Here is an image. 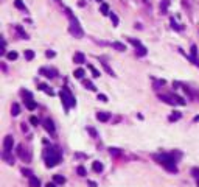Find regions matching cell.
I'll use <instances>...</instances> for the list:
<instances>
[{"instance_id": "35", "label": "cell", "mask_w": 199, "mask_h": 187, "mask_svg": "<svg viewBox=\"0 0 199 187\" xmlns=\"http://www.w3.org/2000/svg\"><path fill=\"white\" fill-rule=\"evenodd\" d=\"M89 185H90V187H97V182H94V181H89Z\"/></svg>"}, {"instance_id": "28", "label": "cell", "mask_w": 199, "mask_h": 187, "mask_svg": "<svg viewBox=\"0 0 199 187\" xmlns=\"http://www.w3.org/2000/svg\"><path fill=\"white\" fill-rule=\"evenodd\" d=\"M98 100L100 101H108V97H106L104 94H98Z\"/></svg>"}, {"instance_id": "30", "label": "cell", "mask_w": 199, "mask_h": 187, "mask_svg": "<svg viewBox=\"0 0 199 187\" xmlns=\"http://www.w3.org/2000/svg\"><path fill=\"white\" fill-rule=\"evenodd\" d=\"M111 19H112V20H114V23H115V25H117V23H118V17H117V16H115V14H114V12H111Z\"/></svg>"}, {"instance_id": "19", "label": "cell", "mask_w": 199, "mask_h": 187, "mask_svg": "<svg viewBox=\"0 0 199 187\" xmlns=\"http://www.w3.org/2000/svg\"><path fill=\"white\" fill-rule=\"evenodd\" d=\"M16 30H17V33H19V34L22 36V39H28V34H26V33H25V31H23V30L20 28V26H19V25L16 26Z\"/></svg>"}, {"instance_id": "22", "label": "cell", "mask_w": 199, "mask_h": 187, "mask_svg": "<svg viewBox=\"0 0 199 187\" xmlns=\"http://www.w3.org/2000/svg\"><path fill=\"white\" fill-rule=\"evenodd\" d=\"M89 69L92 70V73H94V76H95V78H98V76H100V72L94 67V65H89Z\"/></svg>"}, {"instance_id": "34", "label": "cell", "mask_w": 199, "mask_h": 187, "mask_svg": "<svg viewBox=\"0 0 199 187\" xmlns=\"http://www.w3.org/2000/svg\"><path fill=\"white\" fill-rule=\"evenodd\" d=\"M23 175H26V176H31V171H30V170H25V168H23Z\"/></svg>"}, {"instance_id": "36", "label": "cell", "mask_w": 199, "mask_h": 187, "mask_svg": "<svg viewBox=\"0 0 199 187\" xmlns=\"http://www.w3.org/2000/svg\"><path fill=\"white\" fill-rule=\"evenodd\" d=\"M47 187H56V182H48Z\"/></svg>"}, {"instance_id": "27", "label": "cell", "mask_w": 199, "mask_h": 187, "mask_svg": "<svg viewBox=\"0 0 199 187\" xmlns=\"http://www.w3.org/2000/svg\"><path fill=\"white\" fill-rule=\"evenodd\" d=\"M16 6H17L19 9H23V11H25V5L20 2V0H16Z\"/></svg>"}, {"instance_id": "20", "label": "cell", "mask_w": 199, "mask_h": 187, "mask_svg": "<svg viewBox=\"0 0 199 187\" xmlns=\"http://www.w3.org/2000/svg\"><path fill=\"white\" fill-rule=\"evenodd\" d=\"M39 87H41V90H44V92L50 94V95H53V90H51V89H48V86H47V84H41Z\"/></svg>"}, {"instance_id": "10", "label": "cell", "mask_w": 199, "mask_h": 187, "mask_svg": "<svg viewBox=\"0 0 199 187\" xmlns=\"http://www.w3.org/2000/svg\"><path fill=\"white\" fill-rule=\"evenodd\" d=\"M39 185H41V181H39L36 176H30V187H39Z\"/></svg>"}, {"instance_id": "13", "label": "cell", "mask_w": 199, "mask_h": 187, "mask_svg": "<svg viewBox=\"0 0 199 187\" xmlns=\"http://www.w3.org/2000/svg\"><path fill=\"white\" fill-rule=\"evenodd\" d=\"M112 47H114V48H117L118 51H125V50H126L125 44H122V42H112Z\"/></svg>"}, {"instance_id": "14", "label": "cell", "mask_w": 199, "mask_h": 187, "mask_svg": "<svg viewBox=\"0 0 199 187\" xmlns=\"http://www.w3.org/2000/svg\"><path fill=\"white\" fill-rule=\"evenodd\" d=\"M41 73L45 75L47 78H53L55 76V70H47V69H41Z\"/></svg>"}, {"instance_id": "1", "label": "cell", "mask_w": 199, "mask_h": 187, "mask_svg": "<svg viewBox=\"0 0 199 187\" xmlns=\"http://www.w3.org/2000/svg\"><path fill=\"white\" fill-rule=\"evenodd\" d=\"M157 161H159V164H162L166 170H170V171H177L176 159L171 156V154H160V156H157Z\"/></svg>"}, {"instance_id": "37", "label": "cell", "mask_w": 199, "mask_h": 187, "mask_svg": "<svg viewBox=\"0 0 199 187\" xmlns=\"http://www.w3.org/2000/svg\"><path fill=\"white\" fill-rule=\"evenodd\" d=\"M97 2H101V0H97Z\"/></svg>"}, {"instance_id": "17", "label": "cell", "mask_w": 199, "mask_h": 187, "mask_svg": "<svg viewBox=\"0 0 199 187\" xmlns=\"http://www.w3.org/2000/svg\"><path fill=\"white\" fill-rule=\"evenodd\" d=\"M191 55H193L194 64H197V59H196V56H197V48H196V45H191Z\"/></svg>"}, {"instance_id": "11", "label": "cell", "mask_w": 199, "mask_h": 187, "mask_svg": "<svg viewBox=\"0 0 199 187\" xmlns=\"http://www.w3.org/2000/svg\"><path fill=\"white\" fill-rule=\"evenodd\" d=\"M11 114L12 115H19L20 114V106L17 103H12V108H11Z\"/></svg>"}, {"instance_id": "12", "label": "cell", "mask_w": 199, "mask_h": 187, "mask_svg": "<svg viewBox=\"0 0 199 187\" xmlns=\"http://www.w3.org/2000/svg\"><path fill=\"white\" fill-rule=\"evenodd\" d=\"M92 168H94V171L100 173V171H103V164H101V162H98V161H95L94 164H92Z\"/></svg>"}, {"instance_id": "21", "label": "cell", "mask_w": 199, "mask_h": 187, "mask_svg": "<svg viewBox=\"0 0 199 187\" xmlns=\"http://www.w3.org/2000/svg\"><path fill=\"white\" fill-rule=\"evenodd\" d=\"M103 65H104V69H106V70H108V73H109L111 76H115V73H114V70H112V69L109 67V65H108V64H106V62H103Z\"/></svg>"}, {"instance_id": "24", "label": "cell", "mask_w": 199, "mask_h": 187, "mask_svg": "<svg viewBox=\"0 0 199 187\" xmlns=\"http://www.w3.org/2000/svg\"><path fill=\"white\" fill-rule=\"evenodd\" d=\"M76 171H78V175H79V176H86V168H84V167H78Z\"/></svg>"}, {"instance_id": "6", "label": "cell", "mask_w": 199, "mask_h": 187, "mask_svg": "<svg viewBox=\"0 0 199 187\" xmlns=\"http://www.w3.org/2000/svg\"><path fill=\"white\" fill-rule=\"evenodd\" d=\"M97 118L100 120V122H108V120L111 118V114L109 112H104V111H100L97 114Z\"/></svg>"}, {"instance_id": "15", "label": "cell", "mask_w": 199, "mask_h": 187, "mask_svg": "<svg viewBox=\"0 0 199 187\" xmlns=\"http://www.w3.org/2000/svg\"><path fill=\"white\" fill-rule=\"evenodd\" d=\"M53 181H55L56 184H64V182H65V178L61 176V175H55V176H53Z\"/></svg>"}, {"instance_id": "4", "label": "cell", "mask_w": 199, "mask_h": 187, "mask_svg": "<svg viewBox=\"0 0 199 187\" xmlns=\"http://www.w3.org/2000/svg\"><path fill=\"white\" fill-rule=\"evenodd\" d=\"M12 145H14V139H12V136H6L5 140H3V150H5V154H8V153L12 151Z\"/></svg>"}, {"instance_id": "32", "label": "cell", "mask_w": 199, "mask_h": 187, "mask_svg": "<svg viewBox=\"0 0 199 187\" xmlns=\"http://www.w3.org/2000/svg\"><path fill=\"white\" fill-rule=\"evenodd\" d=\"M45 55H47L48 58H53V56H55V51H47Z\"/></svg>"}, {"instance_id": "26", "label": "cell", "mask_w": 199, "mask_h": 187, "mask_svg": "<svg viewBox=\"0 0 199 187\" xmlns=\"http://www.w3.org/2000/svg\"><path fill=\"white\" fill-rule=\"evenodd\" d=\"M108 11H109V6L106 5V3H103L101 5V12H103V14H108Z\"/></svg>"}, {"instance_id": "5", "label": "cell", "mask_w": 199, "mask_h": 187, "mask_svg": "<svg viewBox=\"0 0 199 187\" xmlns=\"http://www.w3.org/2000/svg\"><path fill=\"white\" fill-rule=\"evenodd\" d=\"M129 41H131L132 44H134L137 48H139V53H140V55H146V48H145V47L140 44V41H136V39H132V37L129 39Z\"/></svg>"}, {"instance_id": "31", "label": "cell", "mask_w": 199, "mask_h": 187, "mask_svg": "<svg viewBox=\"0 0 199 187\" xmlns=\"http://www.w3.org/2000/svg\"><path fill=\"white\" fill-rule=\"evenodd\" d=\"M30 122H31L33 125H37V123H39V120H37L36 117H31V118H30Z\"/></svg>"}, {"instance_id": "33", "label": "cell", "mask_w": 199, "mask_h": 187, "mask_svg": "<svg viewBox=\"0 0 199 187\" xmlns=\"http://www.w3.org/2000/svg\"><path fill=\"white\" fill-rule=\"evenodd\" d=\"M193 176H196V178L199 176V170L197 168H193Z\"/></svg>"}, {"instance_id": "25", "label": "cell", "mask_w": 199, "mask_h": 187, "mask_svg": "<svg viewBox=\"0 0 199 187\" xmlns=\"http://www.w3.org/2000/svg\"><path fill=\"white\" fill-rule=\"evenodd\" d=\"M84 86H86L87 89H90V90H95V89H97V87H95L94 84H92L90 81H84Z\"/></svg>"}, {"instance_id": "2", "label": "cell", "mask_w": 199, "mask_h": 187, "mask_svg": "<svg viewBox=\"0 0 199 187\" xmlns=\"http://www.w3.org/2000/svg\"><path fill=\"white\" fill-rule=\"evenodd\" d=\"M61 161V153L55 148H50L47 150L45 153V162H47V167H55L58 162Z\"/></svg>"}, {"instance_id": "9", "label": "cell", "mask_w": 199, "mask_h": 187, "mask_svg": "<svg viewBox=\"0 0 199 187\" xmlns=\"http://www.w3.org/2000/svg\"><path fill=\"white\" fill-rule=\"evenodd\" d=\"M73 61H75L76 64H83V62H84V55H83V53H75Z\"/></svg>"}, {"instance_id": "23", "label": "cell", "mask_w": 199, "mask_h": 187, "mask_svg": "<svg viewBox=\"0 0 199 187\" xmlns=\"http://www.w3.org/2000/svg\"><path fill=\"white\" fill-rule=\"evenodd\" d=\"M6 56H8V59H11V61H12V59H16V58H17V53H16V51H9Z\"/></svg>"}, {"instance_id": "29", "label": "cell", "mask_w": 199, "mask_h": 187, "mask_svg": "<svg viewBox=\"0 0 199 187\" xmlns=\"http://www.w3.org/2000/svg\"><path fill=\"white\" fill-rule=\"evenodd\" d=\"M177 118H180V114H179V112H176V114H173V115L170 117V120H177Z\"/></svg>"}, {"instance_id": "3", "label": "cell", "mask_w": 199, "mask_h": 187, "mask_svg": "<svg viewBox=\"0 0 199 187\" xmlns=\"http://www.w3.org/2000/svg\"><path fill=\"white\" fill-rule=\"evenodd\" d=\"M61 98H62V103H64V106H65V109H70L72 106H75L76 104V100L73 98V95L70 94V90L67 89V87H62V90H61Z\"/></svg>"}, {"instance_id": "7", "label": "cell", "mask_w": 199, "mask_h": 187, "mask_svg": "<svg viewBox=\"0 0 199 187\" xmlns=\"http://www.w3.org/2000/svg\"><path fill=\"white\" fill-rule=\"evenodd\" d=\"M26 97H28V98L25 100V101H26V108H28V109H31V111H33V109L36 108V103H34V101L31 100V95H30V92H26Z\"/></svg>"}, {"instance_id": "16", "label": "cell", "mask_w": 199, "mask_h": 187, "mask_svg": "<svg viewBox=\"0 0 199 187\" xmlns=\"http://www.w3.org/2000/svg\"><path fill=\"white\" fill-rule=\"evenodd\" d=\"M25 58L28 59V61H31L34 58V51L33 50H25Z\"/></svg>"}, {"instance_id": "8", "label": "cell", "mask_w": 199, "mask_h": 187, "mask_svg": "<svg viewBox=\"0 0 199 187\" xmlns=\"http://www.w3.org/2000/svg\"><path fill=\"white\" fill-rule=\"evenodd\" d=\"M44 126H45V129H47L48 132H51V134L55 132V126H53V122H51L50 118H47L45 122H44Z\"/></svg>"}, {"instance_id": "18", "label": "cell", "mask_w": 199, "mask_h": 187, "mask_svg": "<svg viewBox=\"0 0 199 187\" xmlns=\"http://www.w3.org/2000/svg\"><path fill=\"white\" fill-rule=\"evenodd\" d=\"M73 75H75V78H79V79H81V78L84 76V70H83V69H76Z\"/></svg>"}, {"instance_id": "38", "label": "cell", "mask_w": 199, "mask_h": 187, "mask_svg": "<svg viewBox=\"0 0 199 187\" xmlns=\"http://www.w3.org/2000/svg\"><path fill=\"white\" fill-rule=\"evenodd\" d=\"M197 187H199V182H197Z\"/></svg>"}]
</instances>
